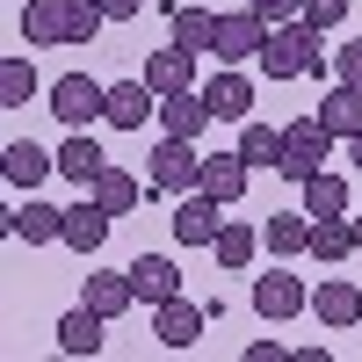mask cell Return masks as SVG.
Here are the masks:
<instances>
[{
  "label": "cell",
  "instance_id": "1",
  "mask_svg": "<svg viewBox=\"0 0 362 362\" xmlns=\"http://www.w3.org/2000/svg\"><path fill=\"white\" fill-rule=\"evenodd\" d=\"M102 22H109L102 0H29L22 8V44L29 51L37 44H95Z\"/></svg>",
  "mask_w": 362,
  "mask_h": 362
},
{
  "label": "cell",
  "instance_id": "2",
  "mask_svg": "<svg viewBox=\"0 0 362 362\" xmlns=\"http://www.w3.org/2000/svg\"><path fill=\"white\" fill-rule=\"evenodd\" d=\"M319 37H326V29H312L305 15H297V22H276V29H268V44H261V73H268V80H305V73H319Z\"/></svg>",
  "mask_w": 362,
  "mask_h": 362
},
{
  "label": "cell",
  "instance_id": "3",
  "mask_svg": "<svg viewBox=\"0 0 362 362\" xmlns=\"http://www.w3.org/2000/svg\"><path fill=\"white\" fill-rule=\"evenodd\" d=\"M334 145H341V138L326 131L319 116H297V124H283V160H276V174L305 189L312 174H326V160H334Z\"/></svg>",
  "mask_w": 362,
  "mask_h": 362
},
{
  "label": "cell",
  "instance_id": "4",
  "mask_svg": "<svg viewBox=\"0 0 362 362\" xmlns=\"http://www.w3.org/2000/svg\"><path fill=\"white\" fill-rule=\"evenodd\" d=\"M145 189H160V196H189L203 189V153H196V138H167L153 145V167H145Z\"/></svg>",
  "mask_w": 362,
  "mask_h": 362
},
{
  "label": "cell",
  "instance_id": "5",
  "mask_svg": "<svg viewBox=\"0 0 362 362\" xmlns=\"http://www.w3.org/2000/svg\"><path fill=\"white\" fill-rule=\"evenodd\" d=\"M102 109H109V87L102 80H87V73H66V80H51V116L66 131H87V124H102Z\"/></svg>",
  "mask_w": 362,
  "mask_h": 362
},
{
  "label": "cell",
  "instance_id": "6",
  "mask_svg": "<svg viewBox=\"0 0 362 362\" xmlns=\"http://www.w3.org/2000/svg\"><path fill=\"white\" fill-rule=\"evenodd\" d=\"M254 312L261 319H297V312H312V290H305V276H290V268L276 261V268H261L254 276Z\"/></svg>",
  "mask_w": 362,
  "mask_h": 362
},
{
  "label": "cell",
  "instance_id": "7",
  "mask_svg": "<svg viewBox=\"0 0 362 362\" xmlns=\"http://www.w3.org/2000/svg\"><path fill=\"white\" fill-rule=\"evenodd\" d=\"M268 29H276V22H268V15H254L247 0H239L232 15H218V44H210V51H218L225 66H247V58H261V44H268Z\"/></svg>",
  "mask_w": 362,
  "mask_h": 362
},
{
  "label": "cell",
  "instance_id": "8",
  "mask_svg": "<svg viewBox=\"0 0 362 362\" xmlns=\"http://www.w3.org/2000/svg\"><path fill=\"white\" fill-rule=\"evenodd\" d=\"M8 239H29V247H51V239H66V210H51L44 196H22L8 218H0Z\"/></svg>",
  "mask_w": 362,
  "mask_h": 362
},
{
  "label": "cell",
  "instance_id": "9",
  "mask_svg": "<svg viewBox=\"0 0 362 362\" xmlns=\"http://www.w3.org/2000/svg\"><path fill=\"white\" fill-rule=\"evenodd\" d=\"M218 210H225L218 196H203V189H189V196L174 203V218H167V225H174V239H181V247H210V239L225 232V218H218Z\"/></svg>",
  "mask_w": 362,
  "mask_h": 362
},
{
  "label": "cell",
  "instance_id": "10",
  "mask_svg": "<svg viewBox=\"0 0 362 362\" xmlns=\"http://www.w3.org/2000/svg\"><path fill=\"white\" fill-rule=\"evenodd\" d=\"M0 174H8V189L37 196V181L58 174V153H44L37 138H8V145H0Z\"/></svg>",
  "mask_w": 362,
  "mask_h": 362
},
{
  "label": "cell",
  "instance_id": "11",
  "mask_svg": "<svg viewBox=\"0 0 362 362\" xmlns=\"http://www.w3.org/2000/svg\"><path fill=\"white\" fill-rule=\"evenodd\" d=\"M145 116H160V95H153L145 80H116L102 124H109V131H145Z\"/></svg>",
  "mask_w": 362,
  "mask_h": 362
},
{
  "label": "cell",
  "instance_id": "12",
  "mask_svg": "<svg viewBox=\"0 0 362 362\" xmlns=\"http://www.w3.org/2000/svg\"><path fill=\"white\" fill-rule=\"evenodd\" d=\"M196 58H203V51H189V44H160L153 58H145V87H153V95H181V87H196Z\"/></svg>",
  "mask_w": 362,
  "mask_h": 362
},
{
  "label": "cell",
  "instance_id": "13",
  "mask_svg": "<svg viewBox=\"0 0 362 362\" xmlns=\"http://www.w3.org/2000/svg\"><path fill=\"white\" fill-rule=\"evenodd\" d=\"M203 319L210 312H196L189 297H167V305H153V334H160V348H196L203 341Z\"/></svg>",
  "mask_w": 362,
  "mask_h": 362
},
{
  "label": "cell",
  "instance_id": "14",
  "mask_svg": "<svg viewBox=\"0 0 362 362\" xmlns=\"http://www.w3.org/2000/svg\"><path fill=\"white\" fill-rule=\"evenodd\" d=\"M312 312H319V326H334V334H348V326L362 319V290H355L348 276H326V283L312 290Z\"/></svg>",
  "mask_w": 362,
  "mask_h": 362
},
{
  "label": "cell",
  "instance_id": "15",
  "mask_svg": "<svg viewBox=\"0 0 362 362\" xmlns=\"http://www.w3.org/2000/svg\"><path fill=\"white\" fill-rule=\"evenodd\" d=\"M80 305H95L102 319H124L131 305H138V283H131V268H95L87 276V297Z\"/></svg>",
  "mask_w": 362,
  "mask_h": 362
},
{
  "label": "cell",
  "instance_id": "16",
  "mask_svg": "<svg viewBox=\"0 0 362 362\" xmlns=\"http://www.w3.org/2000/svg\"><path fill=\"white\" fill-rule=\"evenodd\" d=\"M247 160H239V145H232V153H203V196H218L225 210L239 203V196H247Z\"/></svg>",
  "mask_w": 362,
  "mask_h": 362
},
{
  "label": "cell",
  "instance_id": "17",
  "mask_svg": "<svg viewBox=\"0 0 362 362\" xmlns=\"http://www.w3.org/2000/svg\"><path fill=\"white\" fill-rule=\"evenodd\" d=\"M203 124H210V102H203V87L160 95V131H167V138H203Z\"/></svg>",
  "mask_w": 362,
  "mask_h": 362
},
{
  "label": "cell",
  "instance_id": "18",
  "mask_svg": "<svg viewBox=\"0 0 362 362\" xmlns=\"http://www.w3.org/2000/svg\"><path fill=\"white\" fill-rule=\"evenodd\" d=\"M102 239H109V210H102L95 196H80V203L66 210V239H58V247H73V254H102Z\"/></svg>",
  "mask_w": 362,
  "mask_h": 362
},
{
  "label": "cell",
  "instance_id": "19",
  "mask_svg": "<svg viewBox=\"0 0 362 362\" xmlns=\"http://www.w3.org/2000/svg\"><path fill=\"white\" fill-rule=\"evenodd\" d=\"M131 283H138V305H167V297H181V268L167 254H138L131 261Z\"/></svg>",
  "mask_w": 362,
  "mask_h": 362
},
{
  "label": "cell",
  "instance_id": "20",
  "mask_svg": "<svg viewBox=\"0 0 362 362\" xmlns=\"http://www.w3.org/2000/svg\"><path fill=\"white\" fill-rule=\"evenodd\" d=\"M102 326H109V319H102L95 305H73L66 319H58V355H102V341H109Z\"/></svg>",
  "mask_w": 362,
  "mask_h": 362
},
{
  "label": "cell",
  "instance_id": "21",
  "mask_svg": "<svg viewBox=\"0 0 362 362\" xmlns=\"http://www.w3.org/2000/svg\"><path fill=\"white\" fill-rule=\"evenodd\" d=\"M319 124L334 131L341 145H348V138H362V87L334 80V87H326V102H319Z\"/></svg>",
  "mask_w": 362,
  "mask_h": 362
},
{
  "label": "cell",
  "instance_id": "22",
  "mask_svg": "<svg viewBox=\"0 0 362 362\" xmlns=\"http://www.w3.org/2000/svg\"><path fill=\"white\" fill-rule=\"evenodd\" d=\"M203 102H210V116H225V124H247L254 116V80L247 73H218L203 87Z\"/></svg>",
  "mask_w": 362,
  "mask_h": 362
},
{
  "label": "cell",
  "instance_id": "23",
  "mask_svg": "<svg viewBox=\"0 0 362 362\" xmlns=\"http://www.w3.org/2000/svg\"><path fill=\"white\" fill-rule=\"evenodd\" d=\"M261 247L276 254V261H290V254H305V247H312V218H305V210H276V218L261 225Z\"/></svg>",
  "mask_w": 362,
  "mask_h": 362
},
{
  "label": "cell",
  "instance_id": "24",
  "mask_svg": "<svg viewBox=\"0 0 362 362\" xmlns=\"http://www.w3.org/2000/svg\"><path fill=\"white\" fill-rule=\"evenodd\" d=\"M102 167H109V153H102V145H95V138H87V131H73L66 145H58V174H66V181H73V189H87V181H95Z\"/></svg>",
  "mask_w": 362,
  "mask_h": 362
},
{
  "label": "cell",
  "instance_id": "25",
  "mask_svg": "<svg viewBox=\"0 0 362 362\" xmlns=\"http://www.w3.org/2000/svg\"><path fill=\"white\" fill-rule=\"evenodd\" d=\"M167 37H174V44H189V51H210V44H218V15L196 8V0H181V8L167 15Z\"/></svg>",
  "mask_w": 362,
  "mask_h": 362
},
{
  "label": "cell",
  "instance_id": "26",
  "mask_svg": "<svg viewBox=\"0 0 362 362\" xmlns=\"http://www.w3.org/2000/svg\"><path fill=\"white\" fill-rule=\"evenodd\" d=\"M87 196H95V203L109 210V218H124V210H131L145 189H138V174H124V167H102L95 181H87Z\"/></svg>",
  "mask_w": 362,
  "mask_h": 362
},
{
  "label": "cell",
  "instance_id": "27",
  "mask_svg": "<svg viewBox=\"0 0 362 362\" xmlns=\"http://www.w3.org/2000/svg\"><path fill=\"white\" fill-rule=\"evenodd\" d=\"M305 254L326 261V268L348 261V254H355V225H348V218H312V247H305Z\"/></svg>",
  "mask_w": 362,
  "mask_h": 362
},
{
  "label": "cell",
  "instance_id": "28",
  "mask_svg": "<svg viewBox=\"0 0 362 362\" xmlns=\"http://www.w3.org/2000/svg\"><path fill=\"white\" fill-rule=\"evenodd\" d=\"M37 66H29V58L15 51V58H0V109H29V102H37Z\"/></svg>",
  "mask_w": 362,
  "mask_h": 362
},
{
  "label": "cell",
  "instance_id": "29",
  "mask_svg": "<svg viewBox=\"0 0 362 362\" xmlns=\"http://www.w3.org/2000/svg\"><path fill=\"white\" fill-rule=\"evenodd\" d=\"M239 160H247V167H276L283 160V131L247 116V124H239Z\"/></svg>",
  "mask_w": 362,
  "mask_h": 362
},
{
  "label": "cell",
  "instance_id": "30",
  "mask_svg": "<svg viewBox=\"0 0 362 362\" xmlns=\"http://www.w3.org/2000/svg\"><path fill=\"white\" fill-rule=\"evenodd\" d=\"M305 218H348V181L341 174H312L305 181Z\"/></svg>",
  "mask_w": 362,
  "mask_h": 362
},
{
  "label": "cell",
  "instance_id": "31",
  "mask_svg": "<svg viewBox=\"0 0 362 362\" xmlns=\"http://www.w3.org/2000/svg\"><path fill=\"white\" fill-rule=\"evenodd\" d=\"M254 247H261V232H254V225H232V218H225V232H218V239H210L218 268H247V261H254Z\"/></svg>",
  "mask_w": 362,
  "mask_h": 362
},
{
  "label": "cell",
  "instance_id": "32",
  "mask_svg": "<svg viewBox=\"0 0 362 362\" xmlns=\"http://www.w3.org/2000/svg\"><path fill=\"white\" fill-rule=\"evenodd\" d=\"M305 22L312 29H341L348 22V0H305Z\"/></svg>",
  "mask_w": 362,
  "mask_h": 362
},
{
  "label": "cell",
  "instance_id": "33",
  "mask_svg": "<svg viewBox=\"0 0 362 362\" xmlns=\"http://www.w3.org/2000/svg\"><path fill=\"white\" fill-rule=\"evenodd\" d=\"M334 80L362 87V44H341V51H334Z\"/></svg>",
  "mask_w": 362,
  "mask_h": 362
},
{
  "label": "cell",
  "instance_id": "34",
  "mask_svg": "<svg viewBox=\"0 0 362 362\" xmlns=\"http://www.w3.org/2000/svg\"><path fill=\"white\" fill-rule=\"evenodd\" d=\"M247 8L268 15V22H297V15H305V0H247Z\"/></svg>",
  "mask_w": 362,
  "mask_h": 362
},
{
  "label": "cell",
  "instance_id": "35",
  "mask_svg": "<svg viewBox=\"0 0 362 362\" xmlns=\"http://www.w3.org/2000/svg\"><path fill=\"white\" fill-rule=\"evenodd\" d=\"M102 8H109V22H138V15H145V0H102Z\"/></svg>",
  "mask_w": 362,
  "mask_h": 362
},
{
  "label": "cell",
  "instance_id": "36",
  "mask_svg": "<svg viewBox=\"0 0 362 362\" xmlns=\"http://www.w3.org/2000/svg\"><path fill=\"white\" fill-rule=\"evenodd\" d=\"M348 225H355V254H362V210H348Z\"/></svg>",
  "mask_w": 362,
  "mask_h": 362
},
{
  "label": "cell",
  "instance_id": "37",
  "mask_svg": "<svg viewBox=\"0 0 362 362\" xmlns=\"http://www.w3.org/2000/svg\"><path fill=\"white\" fill-rule=\"evenodd\" d=\"M348 160H355V174H362V138H348Z\"/></svg>",
  "mask_w": 362,
  "mask_h": 362
}]
</instances>
